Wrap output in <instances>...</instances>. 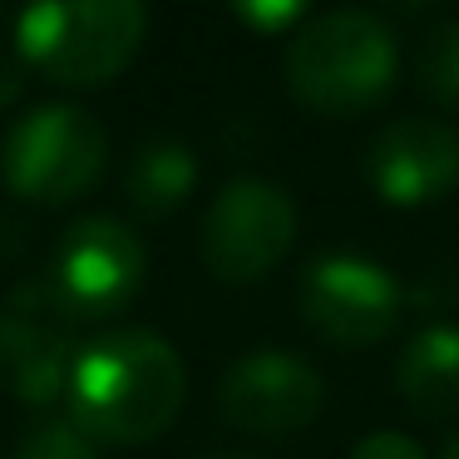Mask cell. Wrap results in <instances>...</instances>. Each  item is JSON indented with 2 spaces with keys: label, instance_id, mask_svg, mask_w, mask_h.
<instances>
[{
  "label": "cell",
  "instance_id": "obj_19",
  "mask_svg": "<svg viewBox=\"0 0 459 459\" xmlns=\"http://www.w3.org/2000/svg\"><path fill=\"white\" fill-rule=\"evenodd\" d=\"M400 5H435V0H400Z\"/></svg>",
  "mask_w": 459,
  "mask_h": 459
},
{
  "label": "cell",
  "instance_id": "obj_12",
  "mask_svg": "<svg viewBox=\"0 0 459 459\" xmlns=\"http://www.w3.org/2000/svg\"><path fill=\"white\" fill-rule=\"evenodd\" d=\"M193 183H198V159H193L188 143L178 139H153L139 149V159L129 163V198L139 212H149V218H163V212H173L183 198L193 193Z\"/></svg>",
  "mask_w": 459,
  "mask_h": 459
},
{
  "label": "cell",
  "instance_id": "obj_15",
  "mask_svg": "<svg viewBox=\"0 0 459 459\" xmlns=\"http://www.w3.org/2000/svg\"><path fill=\"white\" fill-rule=\"evenodd\" d=\"M232 11H238L242 25L262 35H277V30H291V25L307 15V0H228Z\"/></svg>",
  "mask_w": 459,
  "mask_h": 459
},
{
  "label": "cell",
  "instance_id": "obj_20",
  "mask_svg": "<svg viewBox=\"0 0 459 459\" xmlns=\"http://www.w3.org/2000/svg\"><path fill=\"white\" fill-rule=\"evenodd\" d=\"M212 459H247V455H212Z\"/></svg>",
  "mask_w": 459,
  "mask_h": 459
},
{
  "label": "cell",
  "instance_id": "obj_10",
  "mask_svg": "<svg viewBox=\"0 0 459 459\" xmlns=\"http://www.w3.org/2000/svg\"><path fill=\"white\" fill-rule=\"evenodd\" d=\"M366 178L390 208H425L459 188V134L439 119H395L366 149Z\"/></svg>",
  "mask_w": 459,
  "mask_h": 459
},
{
  "label": "cell",
  "instance_id": "obj_17",
  "mask_svg": "<svg viewBox=\"0 0 459 459\" xmlns=\"http://www.w3.org/2000/svg\"><path fill=\"white\" fill-rule=\"evenodd\" d=\"M21 94V65L11 60V55H0V109Z\"/></svg>",
  "mask_w": 459,
  "mask_h": 459
},
{
  "label": "cell",
  "instance_id": "obj_8",
  "mask_svg": "<svg viewBox=\"0 0 459 459\" xmlns=\"http://www.w3.org/2000/svg\"><path fill=\"white\" fill-rule=\"evenodd\" d=\"M70 316L60 311L50 281H25L0 311V390L25 405H50L65 395L74 351L65 336Z\"/></svg>",
  "mask_w": 459,
  "mask_h": 459
},
{
  "label": "cell",
  "instance_id": "obj_14",
  "mask_svg": "<svg viewBox=\"0 0 459 459\" xmlns=\"http://www.w3.org/2000/svg\"><path fill=\"white\" fill-rule=\"evenodd\" d=\"M11 459H100V449H94V439L74 425H45V429H35Z\"/></svg>",
  "mask_w": 459,
  "mask_h": 459
},
{
  "label": "cell",
  "instance_id": "obj_18",
  "mask_svg": "<svg viewBox=\"0 0 459 459\" xmlns=\"http://www.w3.org/2000/svg\"><path fill=\"white\" fill-rule=\"evenodd\" d=\"M439 459H459V435H455V439H449V445H445V455H439Z\"/></svg>",
  "mask_w": 459,
  "mask_h": 459
},
{
  "label": "cell",
  "instance_id": "obj_3",
  "mask_svg": "<svg viewBox=\"0 0 459 459\" xmlns=\"http://www.w3.org/2000/svg\"><path fill=\"white\" fill-rule=\"evenodd\" d=\"M143 30V0H25L15 50L55 84H104L134 65Z\"/></svg>",
  "mask_w": 459,
  "mask_h": 459
},
{
  "label": "cell",
  "instance_id": "obj_1",
  "mask_svg": "<svg viewBox=\"0 0 459 459\" xmlns=\"http://www.w3.org/2000/svg\"><path fill=\"white\" fill-rule=\"evenodd\" d=\"M188 395L183 356L159 331H104L74 356L65 400L70 425L94 445H149L178 420Z\"/></svg>",
  "mask_w": 459,
  "mask_h": 459
},
{
  "label": "cell",
  "instance_id": "obj_2",
  "mask_svg": "<svg viewBox=\"0 0 459 459\" xmlns=\"http://www.w3.org/2000/svg\"><path fill=\"white\" fill-rule=\"evenodd\" d=\"M400 50L370 11H331L297 30L287 50V90L316 114H366L395 90Z\"/></svg>",
  "mask_w": 459,
  "mask_h": 459
},
{
  "label": "cell",
  "instance_id": "obj_16",
  "mask_svg": "<svg viewBox=\"0 0 459 459\" xmlns=\"http://www.w3.org/2000/svg\"><path fill=\"white\" fill-rule=\"evenodd\" d=\"M351 459H425V449L410 435H400V429H376V435H366L351 449Z\"/></svg>",
  "mask_w": 459,
  "mask_h": 459
},
{
  "label": "cell",
  "instance_id": "obj_4",
  "mask_svg": "<svg viewBox=\"0 0 459 459\" xmlns=\"http://www.w3.org/2000/svg\"><path fill=\"white\" fill-rule=\"evenodd\" d=\"M109 159L104 124L80 104L30 109L0 143V178L25 203H70L90 193Z\"/></svg>",
  "mask_w": 459,
  "mask_h": 459
},
{
  "label": "cell",
  "instance_id": "obj_13",
  "mask_svg": "<svg viewBox=\"0 0 459 459\" xmlns=\"http://www.w3.org/2000/svg\"><path fill=\"white\" fill-rule=\"evenodd\" d=\"M415 74H420V90H425L439 109L459 114V21H445L425 35Z\"/></svg>",
  "mask_w": 459,
  "mask_h": 459
},
{
  "label": "cell",
  "instance_id": "obj_7",
  "mask_svg": "<svg viewBox=\"0 0 459 459\" xmlns=\"http://www.w3.org/2000/svg\"><path fill=\"white\" fill-rule=\"evenodd\" d=\"M55 301L70 321L109 316L129 307L143 287V242L119 218H80L55 247V267L45 272Z\"/></svg>",
  "mask_w": 459,
  "mask_h": 459
},
{
  "label": "cell",
  "instance_id": "obj_11",
  "mask_svg": "<svg viewBox=\"0 0 459 459\" xmlns=\"http://www.w3.org/2000/svg\"><path fill=\"white\" fill-rule=\"evenodd\" d=\"M395 385L405 405H415L420 415H459V326L435 321V326L415 331L400 346Z\"/></svg>",
  "mask_w": 459,
  "mask_h": 459
},
{
  "label": "cell",
  "instance_id": "obj_9",
  "mask_svg": "<svg viewBox=\"0 0 459 459\" xmlns=\"http://www.w3.org/2000/svg\"><path fill=\"white\" fill-rule=\"evenodd\" d=\"M321 400H326V385H321L316 366L291 351H252V356L232 360L218 385V405L228 425L247 429V435L307 429L321 415Z\"/></svg>",
  "mask_w": 459,
  "mask_h": 459
},
{
  "label": "cell",
  "instance_id": "obj_5",
  "mask_svg": "<svg viewBox=\"0 0 459 459\" xmlns=\"http://www.w3.org/2000/svg\"><path fill=\"white\" fill-rule=\"evenodd\" d=\"M297 242V203L267 178H232L208 203L198 228L203 267L218 281H257Z\"/></svg>",
  "mask_w": 459,
  "mask_h": 459
},
{
  "label": "cell",
  "instance_id": "obj_6",
  "mask_svg": "<svg viewBox=\"0 0 459 459\" xmlns=\"http://www.w3.org/2000/svg\"><path fill=\"white\" fill-rule=\"evenodd\" d=\"M301 316L336 346H376L400 326L405 291L380 262L356 252H326L301 272Z\"/></svg>",
  "mask_w": 459,
  "mask_h": 459
}]
</instances>
